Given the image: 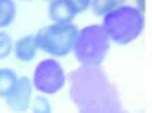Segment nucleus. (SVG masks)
Returning a JSON list of instances; mask_svg holds the SVG:
<instances>
[{
  "instance_id": "nucleus-8",
  "label": "nucleus",
  "mask_w": 152,
  "mask_h": 113,
  "mask_svg": "<svg viewBox=\"0 0 152 113\" xmlns=\"http://www.w3.org/2000/svg\"><path fill=\"white\" fill-rule=\"evenodd\" d=\"M17 18L15 0H0V30H5L14 24Z\"/></svg>"
},
{
  "instance_id": "nucleus-4",
  "label": "nucleus",
  "mask_w": 152,
  "mask_h": 113,
  "mask_svg": "<svg viewBox=\"0 0 152 113\" xmlns=\"http://www.w3.org/2000/svg\"><path fill=\"white\" fill-rule=\"evenodd\" d=\"M31 83L37 94L55 95L66 86L67 74L57 58L48 57L36 64L31 76Z\"/></svg>"
},
{
  "instance_id": "nucleus-5",
  "label": "nucleus",
  "mask_w": 152,
  "mask_h": 113,
  "mask_svg": "<svg viewBox=\"0 0 152 113\" xmlns=\"http://www.w3.org/2000/svg\"><path fill=\"white\" fill-rule=\"evenodd\" d=\"M33 91L34 88L31 83V77L20 76L14 88L5 97V103L8 109L14 113H26L27 110H30V106L34 97Z\"/></svg>"
},
{
  "instance_id": "nucleus-1",
  "label": "nucleus",
  "mask_w": 152,
  "mask_h": 113,
  "mask_svg": "<svg viewBox=\"0 0 152 113\" xmlns=\"http://www.w3.org/2000/svg\"><path fill=\"white\" fill-rule=\"evenodd\" d=\"M102 27L112 43L125 46L137 40L145 30V12L136 5H122L102 18Z\"/></svg>"
},
{
  "instance_id": "nucleus-16",
  "label": "nucleus",
  "mask_w": 152,
  "mask_h": 113,
  "mask_svg": "<svg viewBox=\"0 0 152 113\" xmlns=\"http://www.w3.org/2000/svg\"><path fill=\"white\" fill-rule=\"evenodd\" d=\"M45 2H51V0H45Z\"/></svg>"
},
{
  "instance_id": "nucleus-15",
  "label": "nucleus",
  "mask_w": 152,
  "mask_h": 113,
  "mask_svg": "<svg viewBox=\"0 0 152 113\" xmlns=\"http://www.w3.org/2000/svg\"><path fill=\"white\" fill-rule=\"evenodd\" d=\"M21 2H31V0H21Z\"/></svg>"
},
{
  "instance_id": "nucleus-9",
  "label": "nucleus",
  "mask_w": 152,
  "mask_h": 113,
  "mask_svg": "<svg viewBox=\"0 0 152 113\" xmlns=\"http://www.w3.org/2000/svg\"><path fill=\"white\" fill-rule=\"evenodd\" d=\"M18 74L14 69L9 67H0V98H3L9 94V91L14 88V85L18 80Z\"/></svg>"
},
{
  "instance_id": "nucleus-2",
  "label": "nucleus",
  "mask_w": 152,
  "mask_h": 113,
  "mask_svg": "<svg viewBox=\"0 0 152 113\" xmlns=\"http://www.w3.org/2000/svg\"><path fill=\"white\" fill-rule=\"evenodd\" d=\"M110 40L104 33L102 24H90L79 28L73 46V55L82 67H99L104 63L109 49Z\"/></svg>"
},
{
  "instance_id": "nucleus-6",
  "label": "nucleus",
  "mask_w": 152,
  "mask_h": 113,
  "mask_svg": "<svg viewBox=\"0 0 152 113\" xmlns=\"http://www.w3.org/2000/svg\"><path fill=\"white\" fill-rule=\"evenodd\" d=\"M48 15L52 23L66 24L73 23L79 14L76 12L70 0H51L48 5Z\"/></svg>"
},
{
  "instance_id": "nucleus-7",
  "label": "nucleus",
  "mask_w": 152,
  "mask_h": 113,
  "mask_svg": "<svg viewBox=\"0 0 152 113\" xmlns=\"http://www.w3.org/2000/svg\"><path fill=\"white\" fill-rule=\"evenodd\" d=\"M39 52L36 34H26L15 40L14 43V57L20 63H31Z\"/></svg>"
},
{
  "instance_id": "nucleus-12",
  "label": "nucleus",
  "mask_w": 152,
  "mask_h": 113,
  "mask_svg": "<svg viewBox=\"0 0 152 113\" xmlns=\"http://www.w3.org/2000/svg\"><path fill=\"white\" fill-rule=\"evenodd\" d=\"M14 43H15V40L12 39V36L8 31L0 30V60H6L8 57L12 55Z\"/></svg>"
},
{
  "instance_id": "nucleus-14",
  "label": "nucleus",
  "mask_w": 152,
  "mask_h": 113,
  "mask_svg": "<svg viewBox=\"0 0 152 113\" xmlns=\"http://www.w3.org/2000/svg\"><path fill=\"white\" fill-rule=\"evenodd\" d=\"M136 6L145 12V8H146V0H136Z\"/></svg>"
},
{
  "instance_id": "nucleus-13",
  "label": "nucleus",
  "mask_w": 152,
  "mask_h": 113,
  "mask_svg": "<svg viewBox=\"0 0 152 113\" xmlns=\"http://www.w3.org/2000/svg\"><path fill=\"white\" fill-rule=\"evenodd\" d=\"M70 2L75 6L76 12H78V14H84L85 11L91 9V2H93V0H70Z\"/></svg>"
},
{
  "instance_id": "nucleus-11",
  "label": "nucleus",
  "mask_w": 152,
  "mask_h": 113,
  "mask_svg": "<svg viewBox=\"0 0 152 113\" xmlns=\"http://www.w3.org/2000/svg\"><path fill=\"white\" fill-rule=\"evenodd\" d=\"M31 113H52V106L51 101L48 100V95L37 94L33 97L31 106H30Z\"/></svg>"
},
{
  "instance_id": "nucleus-3",
  "label": "nucleus",
  "mask_w": 152,
  "mask_h": 113,
  "mask_svg": "<svg viewBox=\"0 0 152 113\" xmlns=\"http://www.w3.org/2000/svg\"><path fill=\"white\" fill-rule=\"evenodd\" d=\"M79 28L75 23H51L36 33L39 51L52 58H64L73 52Z\"/></svg>"
},
{
  "instance_id": "nucleus-10",
  "label": "nucleus",
  "mask_w": 152,
  "mask_h": 113,
  "mask_svg": "<svg viewBox=\"0 0 152 113\" xmlns=\"http://www.w3.org/2000/svg\"><path fill=\"white\" fill-rule=\"evenodd\" d=\"M127 3V0H93L91 2V11L97 17H104L109 12L115 11L116 8Z\"/></svg>"
}]
</instances>
